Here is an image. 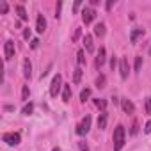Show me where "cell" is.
I'll use <instances>...</instances> for the list:
<instances>
[{
    "label": "cell",
    "mask_w": 151,
    "mask_h": 151,
    "mask_svg": "<svg viewBox=\"0 0 151 151\" xmlns=\"http://www.w3.org/2000/svg\"><path fill=\"white\" fill-rule=\"evenodd\" d=\"M78 146H80V151H89V146L86 142H78Z\"/></svg>",
    "instance_id": "cell-27"
},
{
    "label": "cell",
    "mask_w": 151,
    "mask_h": 151,
    "mask_svg": "<svg viewBox=\"0 0 151 151\" xmlns=\"http://www.w3.org/2000/svg\"><path fill=\"white\" fill-rule=\"evenodd\" d=\"M29 96H30V89H29V86H23V89H22V100L29 101Z\"/></svg>",
    "instance_id": "cell-19"
},
{
    "label": "cell",
    "mask_w": 151,
    "mask_h": 151,
    "mask_svg": "<svg viewBox=\"0 0 151 151\" xmlns=\"http://www.w3.org/2000/svg\"><path fill=\"white\" fill-rule=\"evenodd\" d=\"M84 45H86V50H87L89 53H93V52H94V45H93V36L86 34V36H84Z\"/></svg>",
    "instance_id": "cell-11"
},
{
    "label": "cell",
    "mask_w": 151,
    "mask_h": 151,
    "mask_svg": "<svg viewBox=\"0 0 151 151\" xmlns=\"http://www.w3.org/2000/svg\"><path fill=\"white\" fill-rule=\"evenodd\" d=\"M2 140H4L7 146H18L20 140H22V137H20V133L9 132V133H4V135H2Z\"/></svg>",
    "instance_id": "cell-3"
},
{
    "label": "cell",
    "mask_w": 151,
    "mask_h": 151,
    "mask_svg": "<svg viewBox=\"0 0 151 151\" xmlns=\"http://www.w3.org/2000/svg\"><path fill=\"white\" fill-rule=\"evenodd\" d=\"M89 128H91V117L86 116V117L78 123V126H77V133H78V135H86V133L89 132Z\"/></svg>",
    "instance_id": "cell-4"
},
{
    "label": "cell",
    "mask_w": 151,
    "mask_h": 151,
    "mask_svg": "<svg viewBox=\"0 0 151 151\" xmlns=\"http://www.w3.org/2000/svg\"><path fill=\"white\" fill-rule=\"evenodd\" d=\"M105 126H107V112H100V116H98V128L105 130Z\"/></svg>",
    "instance_id": "cell-15"
},
{
    "label": "cell",
    "mask_w": 151,
    "mask_h": 151,
    "mask_svg": "<svg viewBox=\"0 0 151 151\" xmlns=\"http://www.w3.org/2000/svg\"><path fill=\"white\" fill-rule=\"evenodd\" d=\"M78 7H80V2H75V6H73V11H78Z\"/></svg>",
    "instance_id": "cell-34"
},
{
    "label": "cell",
    "mask_w": 151,
    "mask_h": 151,
    "mask_svg": "<svg viewBox=\"0 0 151 151\" xmlns=\"http://www.w3.org/2000/svg\"><path fill=\"white\" fill-rule=\"evenodd\" d=\"M142 68V57H135V71H140Z\"/></svg>",
    "instance_id": "cell-25"
},
{
    "label": "cell",
    "mask_w": 151,
    "mask_h": 151,
    "mask_svg": "<svg viewBox=\"0 0 151 151\" xmlns=\"http://www.w3.org/2000/svg\"><path fill=\"white\" fill-rule=\"evenodd\" d=\"M146 114H151V96L146 98Z\"/></svg>",
    "instance_id": "cell-26"
},
{
    "label": "cell",
    "mask_w": 151,
    "mask_h": 151,
    "mask_svg": "<svg viewBox=\"0 0 151 151\" xmlns=\"http://www.w3.org/2000/svg\"><path fill=\"white\" fill-rule=\"evenodd\" d=\"M144 132H146V133H151V119L146 123V126H144Z\"/></svg>",
    "instance_id": "cell-28"
},
{
    "label": "cell",
    "mask_w": 151,
    "mask_h": 151,
    "mask_svg": "<svg viewBox=\"0 0 151 151\" xmlns=\"http://www.w3.org/2000/svg\"><path fill=\"white\" fill-rule=\"evenodd\" d=\"M137 128H139V124H137V121H133V126H132V135H135V133H137Z\"/></svg>",
    "instance_id": "cell-30"
},
{
    "label": "cell",
    "mask_w": 151,
    "mask_h": 151,
    "mask_svg": "<svg viewBox=\"0 0 151 151\" xmlns=\"http://www.w3.org/2000/svg\"><path fill=\"white\" fill-rule=\"evenodd\" d=\"M140 36H144V30H142V29H133L132 34H130V41H132V43H137V39H139Z\"/></svg>",
    "instance_id": "cell-14"
},
{
    "label": "cell",
    "mask_w": 151,
    "mask_h": 151,
    "mask_svg": "<svg viewBox=\"0 0 151 151\" xmlns=\"http://www.w3.org/2000/svg\"><path fill=\"white\" fill-rule=\"evenodd\" d=\"M96 87L98 89H103L105 87V77H103V75H100V77L96 78Z\"/></svg>",
    "instance_id": "cell-22"
},
{
    "label": "cell",
    "mask_w": 151,
    "mask_h": 151,
    "mask_svg": "<svg viewBox=\"0 0 151 151\" xmlns=\"http://www.w3.org/2000/svg\"><path fill=\"white\" fill-rule=\"evenodd\" d=\"M121 105H123V110H124L126 114H133V112H135V105H133L130 100H126V98L121 100Z\"/></svg>",
    "instance_id": "cell-9"
},
{
    "label": "cell",
    "mask_w": 151,
    "mask_h": 151,
    "mask_svg": "<svg viewBox=\"0 0 151 151\" xmlns=\"http://www.w3.org/2000/svg\"><path fill=\"white\" fill-rule=\"evenodd\" d=\"M23 75H25V78H30L32 77V64L29 59L23 60Z\"/></svg>",
    "instance_id": "cell-12"
},
{
    "label": "cell",
    "mask_w": 151,
    "mask_h": 151,
    "mask_svg": "<svg viewBox=\"0 0 151 151\" xmlns=\"http://www.w3.org/2000/svg\"><path fill=\"white\" fill-rule=\"evenodd\" d=\"M60 87H64V84H62V77L57 73L55 77L52 78V84H50V96H53V98H57V94H59V91H60Z\"/></svg>",
    "instance_id": "cell-2"
},
{
    "label": "cell",
    "mask_w": 151,
    "mask_h": 151,
    "mask_svg": "<svg viewBox=\"0 0 151 151\" xmlns=\"http://www.w3.org/2000/svg\"><path fill=\"white\" fill-rule=\"evenodd\" d=\"M23 37H25V39H29V37H30V29H25V32H23Z\"/></svg>",
    "instance_id": "cell-31"
},
{
    "label": "cell",
    "mask_w": 151,
    "mask_h": 151,
    "mask_svg": "<svg viewBox=\"0 0 151 151\" xmlns=\"http://www.w3.org/2000/svg\"><path fill=\"white\" fill-rule=\"evenodd\" d=\"M37 45H39V39H32L30 46H32V48H37Z\"/></svg>",
    "instance_id": "cell-32"
},
{
    "label": "cell",
    "mask_w": 151,
    "mask_h": 151,
    "mask_svg": "<svg viewBox=\"0 0 151 151\" xmlns=\"http://www.w3.org/2000/svg\"><path fill=\"white\" fill-rule=\"evenodd\" d=\"M36 30L37 32H45L46 30V18L43 14H37V20H36Z\"/></svg>",
    "instance_id": "cell-8"
},
{
    "label": "cell",
    "mask_w": 151,
    "mask_h": 151,
    "mask_svg": "<svg viewBox=\"0 0 151 151\" xmlns=\"http://www.w3.org/2000/svg\"><path fill=\"white\" fill-rule=\"evenodd\" d=\"M80 78H82V68L78 66L77 69H75V77H73V82H75V84H80Z\"/></svg>",
    "instance_id": "cell-18"
},
{
    "label": "cell",
    "mask_w": 151,
    "mask_h": 151,
    "mask_svg": "<svg viewBox=\"0 0 151 151\" xmlns=\"http://www.w3.org/2000/svg\"><path fill=\"white\" fill-rule=\"evenodd\" d=\"M94 34H96L98 37H103V36H105V23H98V25L94 27Z\"/></svg>",
    "instance_id": "cell-17"
},
{
    "label": "cell",
    "mask_w": 151,
    "mask_h": 151,
    "mask_svg": "<svg viewBox=\"0 0 151 151\" xmlns=\"http://www.w3.org/2000/svg\"><path fill=\"white\" fill-rule=\"evenodd\" d=\"M32 110H34V105H32V103H27V105L23 107L22 114H23V116H30V114H32Z\"/></svg>",
    "instance_id": "cell-21"
},
{
    "label": "cell",
    "mask_w": 151,
    "mask_h": 151,
    "mask_svg": "<svg viewBox=\"0 0 151 151\" xmlns=\"http://www.w3.org/2000/svg\"><path fill=\"white\" fill-rule=\"evenodd\" d=\"M116 64H117V60H116V57H112V59H110V66H112V69L116 68Z\"/></svg>",
    "instance_id": "cell-33"
},
{
    "label": "cell",
    "mask_w": 151,
    "mask_h": 151,
    "mask_svg": "<svg viewBox=\"0 0 151 151\" xmlns=\"http://www.w3.org/2000/svg\"><path fill=\"white\" fill-rule=\"evenodd\" d=\"M77 57H78V59H77V62H78V66H84V60H86V59H84V50H78V53H77Z\"/></svg>",
    "instance_id": "cell-24"
},
{
    "label": "cell",
    "mask_w": 151,
    "mask_h": 151,
    "mask_svg": "<svg viewBox=\"0 0 151 151\" xmlns=\"http://www.w3.org/2000/svg\"><path fill=\"white\" fill-rule=\"evenodd\" d=\"M119 71H121V78H128V71H130V66H128V59L126 57H121L119 60Z\"/></svg>",
    "instance_id": "cell-6"
},
{
    "label": "cell",
    "mask_w": 151,
    "mask_h": 151,
    "mask_svg": "<svg viewBox=\"0 0 151 151\" xmlns=\"http://www.w3.org/2000/svg\"><path fill=\"white\" fill-rule=\"evenodd\" d=\"M69 100H71V86L64 84V87H62V101L69 103Z\"/></svg>",
    "instance_id": "cell-10"
},
{
    "label": "cell",
    "mask_w": 151,
    "mask_h": 151,
    "mask_svg": "<svg viewBox=\"0 0 151 151\" xmlns=\"http://www.w3.org/2000/svg\"><path fill=\"white\" fill-rule=\"evenodd\" d=\"M124 137H126L124 126H123V124H117L116 130H114V135H112V140H114V151H121V149H123V146H124Z\"/></svg>",
    "instance_id": "cell-1"
},
{
    "label": "cell",
    "mask_w": 151,
    "mask_h": 151,
    "mask_svg": "<svg viewBox=\"0 0 151 151\" xmlns=\"http://www.w3.org/2000/svg\"><path fill=\"white\" fill-rule=\"evenodd\" d=\"M94 16H96V11H94L93 7H84V11H82V22H84L86 25H89V23L94 20Z\"/></svg>",
    "instance_id": "cell-5"
},
{
    "label": "cell",
    "mask_w": 151,
    "mask_h": 151,
    "mask_svg": "<svg viewBox=\"0 0 151 151\" xmlns=\"http://www.w3.org/2000/svg\"><path fill=\"white\" fill-rule=\"evenodd\" d=\"M0 13H2V14L7 13V4H6V2H2V6H0Z\"/></svg>",
    "instance_id": "cell-29"
},
{
    "label": "cell",
    "mask_w": 151,
    "mask_h": 151,
    "mask_svg": "<svg viewBox=\"0 0 151 151\" xmlns=\"http://www.w3.org/2000/svg\"><path fill=\"white\" fill-rule=\"evenodd\" d=\"M94 103H96V107H98L101 112H105V107H107V101H105V100H96Z\"/></svg>",
    "instance_id": "cell-23"
},
{
    "label": "cell",
    "mask_w": 151,
    "mask_h": 151,
    "mask_svg": "<svg viewBox=\"0 0 151 151\" xmlns=\"http://www.w3.org/2000/svg\"><path fill=\"white\" fill-rule=\"evenodd\" d=\"M105 64V48H100L98 55H96V68H101Z\"/></svg>",
    "instance_id": "cell-13"
},
{
    "label": "cell",
    "mask_w": 151,
    "mask_h": 151,
    "mask_svg": "<svg viewBox=\"0 0 151 151\" xmlns=\"http://www.w3.org/2000/svg\"><path fill=\"white\" fill-rule=\"evenodd\" d=\"M52 151H60V147H53V149H52Z\"/></svg>",
    "instance_id": "cell-35"
},
{
    "label": "cell",
    "mask_w": 151,
    "mask_h": 151,
    "mask_svg": "<svg viewBox=\"0 0 151 151\" xmlns=\"http://www.w3.org/2000/svg\"><path fill=\"white\" fill-rule=\"evenodd\" d=\"M4 55H6V60H9V59L14 57V43L11 39L6 41V45H4Z\"/></svg>",
    "instance_id": "cell-7"
},
{
    "label": "cell",
    "mask_w": 151,
    "mask_h": 151,
    "mask_svg": "<svg viewBox=\"0 0 151 151\" xmlns=\"http://www.w3.org/2000/svg\"><path fill=\"white\" fill-rule=\"evenodd\" d=\"M16 13H18L20 20H29V14H27V11H25L23 6H16Z\"/></svg>",
    "instance_id": "cell-16"
},
{
    "label": "cell",
    "mask_w": 151,
    "mask_h": 151,
    "mask_svg": "<svg viewBox=\"0 0 151 151\" xmlns=\"http://www.w3.org/2000/svg\"><path fill=\"white\" fill-rule=\"evenodd\" d=\"M89 98H91V89H87V87L82 89V93H80V100H82V101H87Z\"/></svg>",
    "instance_id": "cell-20"
}]
</instances>
